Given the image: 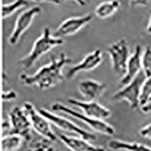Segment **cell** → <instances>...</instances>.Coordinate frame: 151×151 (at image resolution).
Returning <instances> with one entry per match:
<instances>
[{"label":"cell","instance_id":"cell-1","mask_svg":"<svg viewBox=\"0 0 151 151\" xmlns=\"http://www.w3.org/2000/svg\"><path fill=\"white\" fill-rule=\"evenodd\" d=\"M71 62L72 59L62 52L58 57H52L49 64L39 69L33 75L21 74L20 80L25 86H36L40 90L49 89L64 80L62 69Z\"/></svg>","mask_w":151,"mask_h":151},{"label":"cell","instance_id":"cell-2","mask_svg":"<svg viewBox=\"0 0 151 151\" xmlns=\"http://www.w3.org/2000/svg\"><path fill=\"white\" fill-rule=\"evenodd\" d=\"M64 43L62 38L52 36L51 29L48 27H44L41 36L35 41L29 53L22 58L19 62L25 70L31 68L42 55L48 53L55 47L60 46Z\"/></svg>","mask_w":151,"mask_h":151},{"label":"cell","instance_id":"cell-3","mask_svg":"<svg viewBox=\"0 0 151 151\" xmlns=\"http://www.w3.org/2000/svg\"><path fill=\"white\" fill-rule=\"evenodd\" d=\"M52 109L54 111L62 112L66 114H68L70 116L77 119L79 120L86 123L91 129L98 133L108 136L113 135L115 134V129L111 125L105 122L104 120H100L97 119L91 118V117L86 116V114L79 113V112L70 108L69 106H66L64 104L60 103V102L54 103L52 105Z\"/></svg>","mask_w":151,"mask_h":151},{"label":"cell","instance_id":"cell-4","mask_svg":"<svg viewBox=\"0 0 151 151\" xmlns=\"http://www.w3.org/2000/svg\"><path fill=\"white\" fill-rule=\"evenodd\" d=\"M146 76L141 71L138 75L129 84L123 86L122 88L113 94V99L116 101H125L129 103L130 108L135 110L138 108L140 104L141 87L146 79Z\"/></svg>","mask_w":151,"mask_h":151},{"label":"cell","instance_id":"cell-5","mask_svg":"<svg viewBox=\"0 0 151 151\" xmlns=\"http://www.w3.org/2000/svg\"><path fill=\"white\" fill-rule=\"evenodd\" d=\"M110 55L112 68L116 75L122 77L126 72L128 61L130 58L128 42L125 39H120L113 42L106 49Z\"/></svg>","mask_w":151,"mask_h":151},{"label":"cell","instance_id":"cell-6","mask_svg":"<svg viewBox=\"0 0 151 151\" xmlns=\"http://www.w3.org/2000/svg\"><path fill=\"white\" fill-rule=\"evenodd\" d=\"M23 108L26 112L30 120L33 130L41 135L42 137L57 141L58 136L53 132L51 126V122L35 108L34 105L30 102H25L23 105Z\"/></svg>","mask_w":151,"mask_h":151},{"label":"cell","instance_id":"cell-7","mask_svg":"<svg viewBox=\"0 0 151 151\" xmlns=\"http://www.w3.org/2000/svg\"><path fill=\"white\" fill-rule=\"evenodd\" d=\"M9 116L10 133L18 134L24 141L29 142L32 140L31 129L33 128L24 108H21L19 106H14L9 113Z\"/></svg>","mask_w":151,"mask_h":151},{"label":"cell","instance_id":"cell-8","mask_svg":"<svg viewBox=\"0 0 151 151\" xmlns=\"http://www.w3.org/2000/svg\"><path fill=\"white\" fill-rule=\"evenodd\" d=\"M39 112L41 113L42 115L44 116L47 119H48L51 123L54 124L55 126H57L61 130L73 133V134H76L78 137H82V138L87 140V141H92L96 140L97 137L95 134L82 129L68 119L57 115L55 113H52L49 110L44 108H40L39 110Z\"/></svg>","mask_w":151,"mask_h":151},{"label":"cell","instance_id":"cell-9","mask_svg":"<svg viewBox=\"0 0 151 151\" xmlns=\"http://www.w3.org/2000/svg\"><path fill=\"white\" fill-rule=\"evenodd\" d=\"M41 12V8L38 5H35L24 11L19 14L16 20L14 29L9 39V42L11 45H17L20 38L29 29L33 24L36 16L40 14Z\"/></svg>","mask_w":151,"mask_h":151},{"label":"cell","instance_id":"cell-10","mask_svg":"<svg viewBox=\"0 0 151 151\" xmlns=\"http://www.w3.org/2000/svg\"><path fill=\"white\" fill-rule=\"evenodd\" d=\"M67 101H68V103L70 104L73 106L82 109V110L84 112V114L91 118L104 120L111 116V111L95 101H82L73 98H68Z\"/></svg>","mask_w":151,"mask_h":151},{"label":"cell","instance_id":"cell-11","mask_svg":"<svg viewBox=\"0 0 151 151\" xmlns=\"http://www.w3.org/2000/svg\"><path fill=\"white\" fill-rule=\"evenodd\" d=\"M91 20L92 15L91 14L66 19L55 31V36L62 38L64 36H73L87 25Z\"/></svg>","mask_w":151,"mask_h":151},{"label":"cell","instance_id":"cell-12","mask_svg":"<svg viewBox=\"0 0 151 151\" xmlns=\"http://www.w3.org/2000/svg\"><path fill=\"white\" fill-rule=\"evenodd\" d=\"M103 56L101 51L100 49H95L86 55L82 61L69 69L66 73V78L67 79H72L79 73L93 70L101 64Z\"/></svg>","mask_w":151,"mask_h":151},{"label":"cell","instance_id":"cell-13","mask_svg":"<svg viewBox=\"0 0 151 151\" xmlns=\"http://www.w3.org/2000/svg\"><path fill=\"white\" fill-rule=\"evenodd\" d=\"M106 89V85L94 79H84L78 83V90L87 101H94L101 97Z\"/></svg>","mask_w":151,"mask_h":151},{"label":"cell","instance_id":"cell-14","mask_svg":"<svg viewBox=\"0 0 151 151\" xmlns=\"http://www.w3.org/2000/svg\"><path fill=\"white\" fill-rule=\"evenodd\" d=\"M142 48L140 45H136L134 51L130 56L126 67V72L120 80V84L125 86L131 83L142 71Z\"/></svg>","mask_w":151,"mask_h":151},{"label":"cell","instance_id":"cell-15","mask_svg":"<svg viewBox=\"0 0 151 151\" xmlns=\"http://www.w3.org/2000/svg\"><path fill=\"white\" fill-rule=\"evenodd\" d=\"M58 137L62 143L71 151H106L103 147L94 146L90 144L89 141L83 139L80 137H75L60 134Z\"/></svg>","mask_w":151,"mask_h":151},{"label":"cell","instance_id":"cell-16","mask_svg":"<svg viewBox=\"0 0 151 151\" xmlns=\"http://www.w3.org/2000/svg\"><path fill=\"white\" fill-rule=\"evenodd\" d=\"M108 147L113 150L151 151V147L138 142H128L121 140H111L108 142Z\"/></svg>","mask_w":151,"mask_h":151},{"label":"cell","instance_id":"cell-17","mask_svg":"<svg viewBox=\"0 0 151 151\" xmlns=\"http://www.w3.org/2000/svg\"><path fill=\"white\" fill-rule=\"evenodd\" d=\"M120 2L118 0H108L100 3L94 10V14L101 19L111 17L120 8Z\"/></svg>","mask_w":151,"mask_h":151},{"label":"cell","instance_id":"cell-18","mask_svg":"<svg viewBox=\"0 0 151 151\" xmlns=\"http://www.w3.org/2000/svg\"><path fill=\"white\" fill-rule=\"evenodd\" d=\"M56 141L42 137L41 138L31 140L28 142L26 151H63L56 146Z\"/></svg>","mask_w":151,"mask_h":151},{"label":"cell","instance_id":"cell-19","mask_svg":"<svg viewBox=\"0 0 151 151\" xmlns=\"http://www.w3.org/2000/svg\"><path fill=\"white\" fill-rule=\"evenodd\" d=\"M24 141V139L21 136L9 133V134L2 137V151H17L21 147Z\"/></svg>","mask_w":151,"mask_h":151},{"label":"cell","instance_id":"cell-20","mask_svg":"<svg viewBox=\"0 0 151 151\" xmlns=\"http://www.w3.org/2000/svg\"><path fill=\"white\" fill-rule=\"evenodd\" d=\"M28 5L27 0H14L10 3L4 4L2 7V18H7L14 14L19 9H23Z\"/></svg>","mask_w":151,"mask_h":151},{"label":"cell","instance_id":"cell-21","mask_svg":"<svg viewBox=\"0 0 151 151\" xmlns=\"http://www.w3.org/2000/svg\"><path fill=\"white\" fill-rule=\"evenodd\" d=\"M142 71L146 77L151 76V47L146 46L142 52Z\"/></svg>","mask_w":151,"mask_h":151},{"label":"cell","instance_id":"cell-22","mask_svg":"<svg viewBox=\"0 0 151 151\" xmlns=\"http://www.w3.org/2000/svg\"><path fill=\"white\" fill-rule=\"evenodd\" d=\"M151 98V76L147 77L141 87V96H140V104L141 106L146 105Z\"/></svg>","mask_w":151,"mask_h":151},{"label":"cell","instance_id":"cell-23","mask_svg":"<svg viewBox=\"0 0 151 151\" xmlns=\"http://www.w3.org/2000/svg\"><path fill=\"white\" fill-rule=\"evenodd\" d=\"M17 98V94L16 91L13 90H10L6 92H3L2 94V99L4 101H11Z\"/></svg>","mask_w":151,"mask_h":151},{"label":"cell","instance_id":"cell-24","mask_svg":"<svg viewBox=\"0 0 151 151\" xmlns=\"http://www.w3.org/2000/svg\"><path fill=\"white\" fill-rule=\"evenodd\" d=\"M140 134L144 138L151 140V123L145 125L140 130Z\"/></svg>","mask_w":151,"mask_h":151},{"label":"cell","instance_id":"cell-25","mask_svg":"<svg viewBox=\"0 0 151 151\" xmlns=\"http://www.w3.org/2000/svg\"><path fill=\"white\" fill-rule=\"evenodd\" d=\"M129 2L131 6H147L150 0H129Z\"/></svg>","mask_w":151,"mask_h":151},{"label":"cell","instance_id":"cell-26","mask_svg":"<svg viewBox=\"0 0 151 151\" xmlns=\"http://www.w3.org/2000/svg\"><path fill=\"white\" fill-rule=\"evenodd\" d=\"M34 2H50V3H53L55 5H59L61 2V0H32Z\"/></svg>","mask_w":151,"mask_h":151},{"label":"cell","instance_id":"cell-27","mask_svg":"<svg viewBox=\"0 0 151 151\" xmlns=\"http://www.w3.org/2000/svg\"><path fill=\"white\" fill-rule=\"evenodd\" d=\"M141 110L144 113H151V103H147L146 105L141 106Z\"/></svg>","mask_w":151,"mask_h":151},{"label":"cell","instance_id":"cell-28","mask_svg":"<svg viewBox=\"0 0 151 151\" xmlns=\"http://www.w3.org/2000/svg\"><path fill=\"white\" fill-rule=\"evenodd\" d=\"M72 1L75 2L76 3L78 4L80 6H85V5H86V0H72Z\"/></svg>","mask_w":151,"mask_h":151},{"label":"cell","instance_id":"cell-29","mask_svg":"<svg viewBox=\"0 0 151 151\" xmlns=\"http://www.w3.org/2000/svg\"><path fill=\"white\" fill-rule=\"evenodd\" d=\"M147 32L149 34L151 35V15L149 19V21H148V24H147Z\"/></svg>","mask_w":151,"mask_h":151},{"label":"cell","instance_id":"cell-30","mask_svg":"<svg viewBox=\"0 0 151 151\" xmlns=\"http://www.w3.org/2000/svg\"><path fill=\"white\" fill-rule=\"evenodd\" d=\"M148 103H151V98H150V100H149V102H148Z\"/></svg>","mask_w":151,"mask_h":151}]
</instances>
